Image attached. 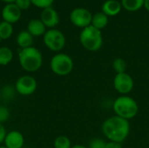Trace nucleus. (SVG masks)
Instances as JSON below:
<instances>
[{"label": "nucleus", "mask_w": 149, "mask_h": 148, "mask_svg": "<svg viewBox=\"0 0 149 148\" xmlns=\"http://www.w3.org/2000/svg\"><path fill=\"white\" fill-rule=\"evenodd\" d=\"M0 148H7V147H5L4 146H0Z\"/></svg>", "instance_id": "32"}, {"label": "nucleus", "mask_w": 149, "mask_h": 148, "mask_svg": "<svg viewBox=\"0 0 149 148\" xmlns=\"http://www.w3.org/2000/svg\"><path fill=\"white\" fill-rule=\"evenodd\" d=\"M3 144L7 148H23L24 145V137L21 132L12 130L7 132Z\"/></svg>", "instance_id": "12"}, {"label": "nucleus", "mask_w": 149, "mask_h": 148, "mask_svg": "<svg viewBox=\"0 0 149 148\" xmlns=\"http://www.w3.org/2000/svg\"><path fill=\"white\" fill-rule=\"evenodd\" d=\"M33 36L27 31H20L16 38V42L17 46L20 49H25L28 47L32 46L33 44Z\"/></svg>", "instance_id": "15"}, {"label": "nucleus", "mask_w": 149, "mask_h": 148, "mask_svg": "<svg viewBox=\"0 0 149 148\" xmlns=\"http://www.w3.org/2000/svg\"><path fill=\"white\" fill-rule=\"evenodd\" d=\"M10 118V110L5 106H0V123L3 124Z\"/></svg>", "instance_id": "25"}, {"label": "nucleus", "mask_w": 149, "mask_h": 148, "mask_svg": "<svg viewBox=\"0 0 149 148\" xmlns=\"http://www.w3.org/2000/svg\"><path fill=\"white\" fill-rule=\"evenodd\" d=\"M107 24H108V17L102 11L97 12L94 15H93L91 25H93L96 29L101 31L103 28H105L107 25Z\"/></svg>", "instance_id": "16"}, {"label": "nucleus", "mask_w": 149, "mask_h": 148, "mask_svg": "<svg viewBox=\"0 0 149 148\" xmlns=\"http://www.w3.org/2000/svg\"><path fill=\"white\" fill-rule=\"evenodd\" d=\"M16 92L22 96H30L33 94L38 88V82L31 75H23L19 77L14 85Z\"/></svg>", "instance_id": "7"}, {"label": "nucleus", "mask_w": 149, "mask_h": 148, "mask_svg": "<svg viewBox=\"0 0 149 148\" xmlns=\"http://www.w3.org/2000/svg\"><path fill=\"white\" fill-rule=\"evenodd\" d=\"M106 148H123L122 143L114 142V141H107Z\"/></svg>", "instance_id": "28"}, {"label": "nucleus", "mask_w": 149, "mask_h": 148, "mask_svg": "<svg viewBox=\"0 0 149 148\" xmlns=\"http://www.w3.org/2000/svg\"><path fill=\"white\" fill-rule=\"evenodd\" d=\"M101 130L108 141L123 143L129 136L130 123L125 119L113 115L104 120Z\"/></svg>", "instance_id": "1"}, {"label": "nucleus", "mask_w": 149, "mask_h": 148, "mask_svg": "<svg viewBox=\"0 0 149 148\" xmlns=\"http://www.w3.org/2000/svg\"><path fill=\"white\" fill-rule=\"evenodd\" d=\"M74 67V63L71 56L66 53L58 52L52 56L50 61L51 71L58 76L69 75Z\"/></svg>", "instance_id": "5"}, {"label": "nucleus", "mask_w": 149, "mask_h": 148, "mask_svg": "<svg viewBox=\"0 0 149 148\" xmlns=\"http://www.w3.org/2000/svg\"><path fill=\"white\" fill-rule=\"evenodd\" d=\"M14 3H15L21 10H24L29 9V8L31 7V5L32 4L31 0H16Z\"/></svg>", "instance_id": "26"}, {"label": "nucleus", "mask_w": 149, "mask_h": 148, "mask_svg": "<svg viewBox=\"0 0 149 148\" xmlns=\"http://www.w3.org/2000/svg\"><path fill=\"white\" fill-rule=\"evenodd\" d=\"M13 51L10 47L1 46L0 47V66L8 65L13 59Z\"/></svg>", "instance_id": "17"}, {"label": "nucleus", "mask_w": 149, "mask_h": 148, "mask_svg": "<svg viewBox=\"0 0 149 148\" xmlns=\"http://www.w3.org/2000/svg\"><path fill=\"white\" fill-rule=\"evenodd\" d=\"M92 18V13L85 8H76L70 13V20L72 24L82 29L91 25Z\"/></svg>", "instance_id": "9"}, {"label": "nucleus", "mask_w": 149, "mask_h": 148, "mask_svg": "<svg viewBox=\"0 0 149 148\" xmlns=\"http://www.w3.org/2000/svg\"><path fill=\"white\" fill-rule=\"evenodd\" d=\"M13 34V25L8 22H0V39L7 40Z\"/></svg>", "instance_id": "20"}, {"label": "nucleus", "mask_w": 149, "mask_h": 148, "mask_svg": "<svg viewBox=\"0 0 149 148\" xmlns=\"http://www.w3.org/2000/svg\"><path fill=\"white\" fill-rule=\"evenodd\" d=\"M144 7L148 10L149 11V0H145V3H144Z\"/></svg>", "instance_id": "30"}, {"label": "nucleus", "mask_w": 149, "mask_h": 148, "mask_svg": "<svg viewBox=\"0 0 149 148\" xmlns=\"http://www.w3.org/2000/svg\"><path fill=\"white\" fill-rule=\"evenodd\" d=\"M31 1L32 4H34L36 7L40 8V9L51 7L54 2V0H31Z\"/></svg>", "instance_id": "24"}, {"label": "nucleus", "mask_w": 149, "mask_h": 148, "mask_svg": "<svg viewBox=\"0 0 149 148\" xmlns=\"http://www.w3.org/2000/svg\"><path fill=\"white\" fill-rule=\"evenodd\" d=\"M112 66H113V71L116 72V74L127 72V62H126L123 58H115V59L113 61Z\"/></svg>", "instance_id": "21"}, {"label": "nucleus", "mask_w": 149, "mask_h": 148, "mask_svg": "<svg viewBox=\"0 0 149 148\" xmlns=\"http://www.w3.org/2000/svg\"><path fill=\"white\" fill-rule=\"evenodd\" d=\"M145 0H121V5L128 11L139 10L144 6Z\"/></svg>", "instance_id": "18"}, {"label": "nucleus", "mask_w": 149, "mask_h": 148, "mask_svg": "<svg viewBox=\"0 0 149 148\" xmlns=\"http://www.w3.org/2000/svg\"><path fill=\"white\" fill-rule=\"evenodd\" d=\"M1 41H2V40H1V39H0V43H1Z\"/></svg>", "instance_id": "33"}, {"label": "nucleus", "mask_w": 149, "mask_h": 148, "mask_svg": "<svg viewBox=\"0 0 149 148\" xmlns=\"http://www.w3.org/2000/svg\"><path fill=\"white\" fill-rule=\"evenodd\" d=\"M6 133H7V132H6L5 127L3 126V124L0 123V145L3 143Z\"/></svg>", "instance_id": "27"}, {"label": "nucleus", "mask_w": 149, "mask_h": 148, "mask_svg": "<svg viewBox=\"0 0 149 148\" xmlns=\"http://www.w3.org/2000/svg\"><path fill=\"white\" fill-rule=\"evenodd\" d=\"M121 3L117 0H107L102 5V12L107 17H113L121 11Z\"/></svg>", "instance_id": "14"}, {"label": "nucleus", "mask_w": 149, "mask_h": 148, "mask_svg": "<svg viewBox=\"0 0 149 148\" xmlns=\"http://www.w3.org/2000/svg\"><path fill=\"white\" fill-rule=\"evenodd\" d=\"M16 90L14 85H5L0 89V98L3 101H10L16 95Z\"/></svg>", "instance_id": "19"}, {"label": "nucleus", "mask_w": 149, "mask_h": 148, "mask_svg": "<svg viewBox=\"0 0 149 148\" xmlns=\"http://www.w3.org/2000/svg\"><path fill=\"white\" fill-rule=\"evenodd\" d=\"M107 141L100 138H94L90 140L88 148H106Z\"/></svg>", "instance_id": "23"}, {"label": "nucleus", "mask_w": 149, "mask_h": 148, "mask_svg": "<svg viewBox=\"0 0 149 148\" xmlns=\"http://www.w3.org/2000/svg\"><path fill=\"white\" fill-rule=\"evenodd\" d=\"M113 110L116 116L129 120L134 119L139 113V106L134 99L128 95L119 96L113 104Z\"/></svg>", "instance_id": "3"}, {"label": "nucleus", "mask_w": 149, "mask_h": 148, "mask_svg": "<svg viewBox=\"0 0 149 148\" xmlns=\"http://www.w3.org/2000/svg\"><path fill=\"white\" fill-rule=\"evenodd\" d=\"M1 1L5 3H15L16 0H1Z\"/></svg>", "instance_id": "31"}, {"label": "nucleus", "mask_w": 149, "mask_h": 148, "mask_svg": "<svg viewBox=\"0 0 149 148\" xmlns=\"http://www.w3.org/2000/svg\"><path fill=\"white\" fill-rule=\"evenodd\" d=\"M27 31L33 37H40L44 36L46 32V27L40 19L33 18L29 21L27 24Z\"/></svg>", "instance_id": "13"}, {"label": "nucleus", "mask_w": 149, "mask_h": 148, "mask_svg": "<svg viewBox=\"0 0 149 148\" xmlns=\"http://www.w3.org/2000/svg\"><path fill=\"white\" fill-rule=\"evenodd\" d=\"M43 41L46 48L54 52H59L65 46L66 39L64 33L58 29H50L43 36Z\"/></svg>", "instance_id": "6"}, {"label": "nucleus", "mask_w": 149, "mask_h": 148, "mask_svg": "<svg viewBox=\"0 0 149 148\" xmlns=\"http://www.w3.org/2000/svg\"><path fill=\"white\" fill-rule=\"evenodd\" d=\"M79 41L86 50L89 51H97L100 50L103 44L101 31L93 25H89L81 31Z\"/></svg>", "instance_id": "4"}, {"label": "nucleus", "mask_w": 149, "mask_h": 148, "mask_svg": "<svg viewBox=\"0 0 149 148\" xmlns=\"http://www.w3.org/2000/svg\"><path fill=\"white\" fill-rule=\"evenodd\" d=\"M18 63L21 68L26 72H36L43 65V55L34 46L21 49L18 52Z\"/></svg>", "instance_id": "2"}, {"label": "nucleus", "mask_w": 149, "mask_h": 148, "mask_svg": "<svg viewBox=\"0 0 149 148\" xmlns=\"http://www.w3.org/2000/svg\"><path fill=\"white\" fill-rule=\"evenodd\" d=\"M113 87L120 95H128L134 87V79L127 72L118 73L113 79Z\"/></svg>", "instance_id": "8"}, {"label": "nucleus", "mask_w": 149, "mask_h": 148, "mask_svg": "<svg viewBox=\"0 0 149 148\" xmlns=\"http://www.w3.org/2000/svg\"><path fill=\"white\" fill-rule=\"evenodd\" d=\"M22 10L14 3H6L2 10L3 21L8 22L11 24L19 21L22 16Z\"/></svg>", "instance_id": "10"}, {"label": "nucleus", "mask_w": 149, "mask_h": 148, "mask_svg": "<svg viewBox=\"0 0 149 148\" xmlns=\"http://www.w3.org/2000/svg\"><path fill=\"white\" fill-rule=\"evenodd\" d=\"M54 148H71L72 147L71 140L65 135L58 136L53 141Z\"/></svg>", "instance_id": "22"}, {"label": "nucleus", "mask_w": 149, "mask_h": 148, "mask_svg": "<svg viewBox=\"0 0 149 148\" xmlns=\"http://www.w3.org/2000/svg\"><path fill=\"white\" fill-rule=\"evenodd\" d=\"M40 20L43 22L45 27L54 29L59 23V16L57 10L51 6L43 9L40 14Z\"/></svg>", "instance_id": "11"}, {"label": "nucleus", "mask_w": 149, "mask_h": 148, "mask_svg": "<svg viewBox=\"0 0 149 148\" xmlns=\"http://www.w3.org/2000/svg\"><path fill=\"white\" fill-rule=\"evenodd\" d=\"M71 148H88L86 147L84 145H80V144H77V145H72V147Z\"/></svg>", "instance_id": "29"}]
</instances>
